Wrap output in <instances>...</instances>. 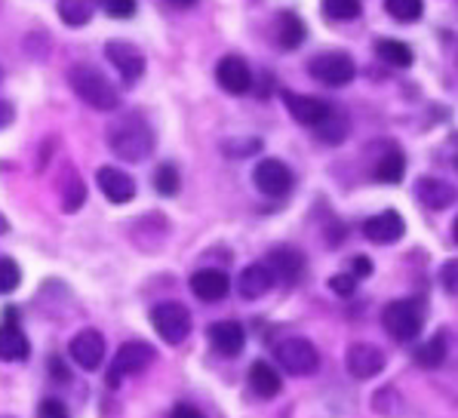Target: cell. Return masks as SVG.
<instances>
[{"label":"cell","instance_id":"6da1fadb","mask_svg":"<svg viewBox=\"0 0 458 418\" xmlns=\"http://www.w3.org/2000/svg\"><path fill=\"white\" fill-rule=\"evenodd\" d=\"M108 148L126 163H142L154 151V132L139 115H123L108 126Z\"/></svg>","mask_w":458,"mask_h":418},{"label":"cell","instance_id":"7a4b0ae2","mask_svg":"<svg viewBox=\"0 0 458 418\" xmlns=\"http://www.w3.org/2000/svg\"><path fill=\"white\" fill-rule=\"evenodd\" d=\"M68 81H72V90L89 105V108L114 111L117 105H121L117 87L108 81V74H102V71L93 65H74L72 74H68Z\"/></svg>","mask_w":458,"mask_h":418},{"label":"cell","instance_id":"3957f363","mask_svg":"<svg viewBox=\"0 0 458 418\" xmlns=\"http://www.w3.org/2000/svg\"><path fill=\"white\" fill-rule=\"evenodd\" d=\"M382 326L394 342H412V338H419L421 326H425V311L412 299L391 302L382 311Z\"/></svg>","mask_w":458,"mask_h":418},{"label":"cell","instance_id":"277c9868","mask_svg":"<svg viewBox=\"0 0 458 418\" xmlns=\"http://www.w3.org/2000/svg\"><path fill=\"white\" fill-rule=\"evenodd\" d=\"M151 326L166 345H182L191 332V311L182 302H160L151 311Z\"/></svg>","mask_w":458,"mask_h":418},{"label":"cell","instance_id":"5b68a950","mask_svg":"<svg viewBox=\"0 0 458 418\" xmlns=\"http://www.w3.org/2000/svg\"><path fill=\"white\" fill-rule=\"evenodd\" d=\"M157 351L148 342H123L114 354V363L108 370V388H121L126 375H139L154 363Z\"/></svg>","mask_w":458,"mask_h":418},{"label":"cell","instance_id":"8992f818","mask_svg":"<svg viewBox=\"0 0 458 418\" xmlns=\"http://www.w3.org/2000/svg\"><path fill=\"white\" fill-rule=\"evenodd\" d=\"M274 357H277V363L284 366L290 375H311L317 372V366H320V354L308 338H284V342L274 348Z\"/></svg>","mask_w":458,"mask_h":418},{"label":"cell","instance_id":"52a82bcc","mask_svg":"<svg viewBox=\"0 0 458 418\" xmlns=\"http://www.w3.org/2000/svg\"><path fill=\"white\" fill-rule=\"evenodd\" d=\"M308 71H311L314 81H320L323 87H344V83L354 81L357 65L348 53H320L308 62Z\"/></svg>","mask_w":458,"mask_h":418},{"label":"cell","instance_id":"ba28073f","mask_svg":"<svg viewBox=\"0 0 458 418\" xmlns=\"http://www.w3.org/2000/svg\"><path fill=\"white\" fill-rule=\"evenodd\" d=\"M31 354V342L19 326V311L6 308L4 323H0V360L4 363H25Z\"/></svg>","mask_w":458,"mask_h":418},{"label":"cell","instance_id":"9c48e42d","mask_svg":"<svg viewBox=\"0 0 458 418\" xmlns=\"http://www.w3.org/2000/svg\"><path fill=\"white\" fill-rule=\"evenodd\" d=\"M252 182L256 188L267 197H286L293 191V173L284 160L277 158H265L259 160V166L252 169Z\"/></svg>","mask_w":458,"mask_h":418},{"label":"cell","instance_id":"30bf717a","mask_svg":"<svg viewBox=\"0 0 458 418\" xmlns=\"http://www.w3.org/2000/svg\"><path fill=\"white\" fill-rule=\"evenodd\" d=\"M68 354L83 372H96L105 363V338L98 329H81L68 345Z\"/></svg>","mask_w":458,"mask_h":418},{"label":"cell","instance_id":"8fae6325","mask_svg":"<svg viewBox=\"0 0 458 418\" xmlns=\"http://www.w3.org/2000/svg\"><path fill=\"white\" fill-rule=\"evenodd\" d=\"M105 55H108V62L121 71V77L126 83H136L139 77L145 74V55L142 49L136 44H130V40H111L108 47H105Z\"/></svg>","mask_w":458,"mask_h":418},{"label":"cell","instance_id":"7c38bea8","mask_svg":"<svg viewBox=\"0 0 458 418\" xmlns=\"http://www.w3.org/2000/svg\"><path fill=\"white\" fill-rule=\"evenodd\" d=\"M344 366L354 379H376L385 370V351L369 342H357L344 354Z\"/></svg>","mask_w":458,"mask_h":418},{"label":"cell","instance_id":"4fadbf2b","mask_svg":"<svg viewBox=\"0 0 458 418\" xmlns=\"http://www.w3.org/2000/svg\"><path fill=\"white\" fill-rule=\"evenodd\" d=\"M406 225H403V216H400L397 209H385L378 212V216L366 218L363 222V234L369 243H378V246H391L397 243L400 237H403Z\"/></svg>","mask_w":458,"mask_h":418},{"label":"cell","instance_id":"5bb4252c","mask_svg":"<svg viewBox=\"0 0 458 418\" xmlns=\"http://www.w3.org/2000/svg\"><path fill=\"white\" fill-rule=\"evenodd\" d=\"M216 81L225 93L243 96V93H250V87H252V71L241 55H225L216 68Z\"/></svg>","mask_w":458,"mask_h":418},{"label":"cell","instance_id":"9a60e30c","mask_svg":"<svg viewBox=\"0 0 458 418\" xmlns=\"http://www.w3.org/2000/svg\"><path fill=\"white\" fill-rule=\"evenodd\" d=\"M98 191L108 197L111 203H130L136 197V182L130 173H123L121 166H102L96 173Z\"/></svg>","mask_w":458,"mask_h":418},{"label":"cell","instance_id":"2e32d148","mask_svg":"<svg viewBox=\"0 0 458 418\" xmlns=\"http://www.w3.org/2000/svg\"><path fill=\"white\" fill-rule=\"evenodd\" d=\"M284 102H286V111H290L301 126H317L320 120H327L333 115V108H329L323 98H314V96L284 93Z\"/></svg>","mask_w":458,"mask_h":418},{"label":"cell","instance_id":"e0dca14e","mask_svg":"<svg viewBox=\"0 0 458 418\" xmlns=\"http://www.w3.org/2000/svg\"><path fill=\"white\" fill-rule=\"evenodd\" d=\"M231 289V280L225 271L218 268H200V271L191 274V293L200 302H222Z\"/></svg>","mask_w":458,"mask_h":418},{"label":"cell","instance_id":"ac0fdd59","mask_svg":"<svg viewBox=\"0 0 458 418\" xmlns=\"http://www.w3.org/2000/svg\"><path fill=\"white\" fill-rule=\"evenodd\" d=\"M209 345L222 354V357H237L246 345V332L237 320H218L209 326Z\"/></svg>","mask_w":458,"mask_h":418},{"label":"cell","instance_id":"d6986e66","mask_svg":"<svg viewBox=\"0 0 458 418\" xmlns=\"http://www.w3.org/2000/svg\"><path fill=\"white\" fill-rule=\"evenodd\" d=\"M267 268H271L274 280H284V283H295L305 271V256L293 246H277V250L267 252Z\"/></svg>","mask_w":458,"mask_h":418},{"label":"cell","instance_id":"ffe728a7","mask_svg":"<svg viewBox=\"0 0 458 418\" xmlns=\"http://www.w3.org/2000/svg\"><path fill=\"white\" fill-rule=\"evenodd\" d=\"M271 286H274V274L265 261H256V265L243 268L241 280H237V289H241V295L246 302L262 299V295L271 293Z\"/></svg>","mask_w":458,"mask_h":418},{"label":"cell","instance_id":"44dd1931","mask_svg":"<svg viewBox=\"0 0 458 418\" xmlns=\"http://www.w3.org/2000/svg\"><path fill=\"white\" fill-rule=\"evenodd\" d=\"M415 194H419V200L425 203L428 209H446L455 203V188L449 185V182L443 179H419V185H415Z\"/></svg>","mask_w":458,"mask_h":418},{"label":"cell","instance_id":"7402d4cb","mask_svg":"<svg viewBox=\"0 0 458 418\" xmlns=\"http://www.w3.org/2000/svg\"><path fill=\"white\" fill-rule=\"evenodd\" d=\"M250 388L259 397L271 400V397H277L280 391H284V381H280V372L274 370L271 363H265V360H256V363L250 366Z\"/></svg>","mask_w":458,"mask_h":418},{"label":"cell","instance_id":"603a6c76","mask_svg":"<svg viewBox=\"0 0 458 418\" xmlns=\"http://www.w3.org/2000/svg\"><path fill=\"white\" fill-rule=\"evenodd\" d=\"M98 6H102V0H59V16L65 25L83 28L96 16Z\"/></svg>","mask_w":458,"mask_h":418},{"label":"cell","instance_id":"cb8c5ba5","mask_svg":"<svg viewBox=\"0 0 458 418\" xmlns=\"http://www.w3.org/2000/svg\"><path fill=\"white\" fill-rule=\"evenodd\" d=\"M446 354H449L446 336H443V332H437L434 338H428L425 345H419V348H415L412 357H415V363H419L421 370H437V366H443Z\"/></svg>","mask_w":458,"mask_h":418},{"label":"cell","instance_id":"d4e9b609","mask_svg":"<svg viewBox=\"0 0 458 418\" xmlns=\"http://www.w3.org/2000/svg\"><path fill=\"white\" fill-rule=\"evenodd\" d=\"M376 55L382 62H387L391 68H410L412 65V49L403 44V40H376Z\"/></svg>","mask_w":458,"mask_h":418},{"label":"cell","instance_id":"484cf974","mask_svg":"<svg viewBox=\"0 0 458 418\" xmlns=\"http://www.w3.org/2000/svg\"><path fill=\"white\" fill-rule=\"evenodd\" d=\"M403 173H406V160H403V154L394 151V148L385 158H378L376 169H372V175H376L378 182H385V185H397V182L403 179Z\"/></svg>","mask_w":458,"mask_h":418},{"label":"cell","instance_id":"4316f807","mask_svg":"<svg viewBox=\"0 0 458 418\" xmlns=\"http://www.w3.org/2000/svg\"><path fill=\"white\" fill-rule=\"evenodd\" d=\"M301 40H305V25H301V19L295 16V13H284V16L277 19V44L284 49H295V47H301Z\"/></svg>","mask_w":458,"mask_h":418},{"label":"cell","instance_id":"83f0119b","mask_svg":"<svg viewBox=\"0 0 458 418\" xmlns=\"http://www.w3.org/2000/svg\"><path fill=\"white\" fill-rule=\"evenodd\" d=\"M323 16L333 19V22H354L363 13L360 0H323Z\"/></svg>","mask_w":458,"mask_h":418},{"label":"cell","instance_id":"f1b7e54d","mask_svg":"<svg viewBox=\"0 0 458 418\" xmlns=\"http://www.w3.org/2000/svg\"><path fill=\"white\" fill-rule=\"evenodd\" d=\"M385 10L397 22H419L421 13H425V4L421 0H385Z\"/></svg>","mask_w":458,"mask_h":418},{"label":"cell","instance_id":"f546056e","mask_svg":"<svg viewBox=\"0 0 458 418\" xmlns=\"http://www.w3.org/2000/svg\"><path fill=\"white\" fill-rule=\"evenodd\" d=\"M314 130H317V136L327 141V145H338V141H344V136H348V120L333 111V115H329L327 120H320Z\"/></svg>","mask_w":458,"mask_h":418},{"label":"cell","instance_id":"4dcf8cb0","mask_svg":"<svg viewBox=\"0 0 458 418\" xmlns=\"http://www.w3.org/2000/svg\"><path fill=\"white\" fill-rule=\"evenodd\" d=\"M179 185H182L179 169H175L173 163H164V166H157V173H154V188H157V194L173 197V194H179Z\"/></svg>","mask_w":458,"mask_h":418},{"label":"cell","instance_id":"1f68e13d","mask_svg":"<svg viewBox=\"0 0 458 418\" xmlns=\"http://www.w3.org/2000/svg\"><path fill=\"white\" fill-rule=\"evenodd\" d=\"M83 197H87V191H83V182L81 175L72 173L65 179V188H62V207H65V212H74L83 207Z\"/></svg>","mask_w":458,"mask_h":418},{"label":"cell","instance_id":"d6a6232c","mask_svg":"<svg viewBox=\"0 0 458 418\" xmlns=\"http://www.w3.org/2000/svg\"><path fill=\"white\" fill-rule=\"evenodd\" d=\"M19 283H22V268L16 265V259L0 256V295H10Z\"/></svg>","mask_w":458,"mask_h":418},{"label":"cell","instance_id":"836d02e7","mask_svg":"<svg viewBox=\"0 0 458 418\" xmlns=\"http://www.w3.org/2000/svg\"><path fill=\"white\" fill-rule=\"evenodd\" d=\"M102 10L108 13L111 19H132L139 10L136 0H102Z\"/></svg>","mask_w":458,"mask_h":418},{"label":"cell","instance_id":"e575fe53","mask_svg":"<svg viewBox=\"0 0 458 418\" xmlns=\"http://www.w3.org/2000/svg\"><path fill=\"white\" fill-rule=\"evenodd\" d=\"M329 289L335 295H342V299H348V295L357 293V277L354 274H335V277H329Z\"/></svg>","mask_w":458,"mask_h":418},{"label":"cell","instance_id":"d590c367","mask_svg":"<svg viewBox=\"0 0 458 418\" xmlns=\"http://www.w3.org/2000/svg\"><path fill=\"white\" fill-rule=\"evenodd\" d=\"M38 418H72V415H68L65 403L55 400V397H47V400H40V406H38Z\"/></svg>","mask_w":458,"mask_h":418},{"label":"cell","instance_id":"8d00e7d4","mask_svg":"<svg viewBox=\"0 0 458 418\" xmlns=\"http://www.w3.org/2000/svg\"><path fill=\"white\" fill-rule=\"evenodd\" d=\"M440 283L449 295H458V259H449L446 265L440 268Z\"/></svg>","mask_w":458,"mask_h":418},{"label":"cell","instance_id":"74e56055","mask_svg":"<svg viewBox=\"0 0 458 418\" xmlns=\"http://www.w3.org/2000/svg\"><path fill=\"white\" fill-rule=\"evenodd\" d=\"M351 274H354L357 280L369 277V274H372V261L366 259V256H354V259H351Z\"/></svg>","mask_w":458,"mask_h":418},{"label":"cell","instance_id":"f35d334b","mask_svg":"<svg viewBox=\"0 0 458 418\" xmlns=\"http://www.w3.org/2000/svg\"><path fill=\"white\" fill-rule=\"evenodd\" d=\"M169 418H207V415H203L197 406H191V403H175Z\"/></svg>","mask_w":458,"mask_h":418},{"label":"cell","instance_id":"ab89813d","mask_svg":"<svg viewBox=\"0 0 458 418\" xmlns=\"http://www.w3.org/2000/svg\"><path fill=\"white\" fill-rule=\"evenodd\" d=\"M13 117H16V108H13L10 102H4V98H0V130H6V126L13 124Z\"/></svg>","mask_w":458,"mask_h":418},{"label":"cell","instance_id":"60d3db41","mask_svg":"<svg viewBox=\"0 0 458 418\" xmlns=\"http://www.w3.org/2000/svg\"><path fill=\"white\" fill-rule=\"evenodd\" d=\"M6 231H10V222H6V216L0 212V234H6Z\"/></svg>","mask_w":458,"mask_h":418},{"label":"cell","instance_id":"b9f144b4","mask_svg":"<svg viewBox=\"0 0 458 418\" xmlns=\"http://www.w3.org/2000/svg\"><path fill=\"white\" fill-rule=\"evenodd\" d=\"M169 4H175V6H191L194 0H169Z\"/></svg>","mask_w":458,"mask_h":418},{"label":"cell","instance_id":"7bdbcfd3","mask_svg":"<svg viewBox=\"0 0 458 418\" xmlns=\"http://www.w3.org/2000/svg\"><path fill=\"white\" fill-rule=\"evenodd\" d=\"M453 237H455V243H458V216H455V225H453Z\"/></svg>","mask_w":458,"mask_h":418},{"label":"cell","instance_id":"ee69618b","mask_svg":"<svg viewBox=\"0 0 458 418\" xmlns=\"http://www.w3.org/2000/svg\"><path fill=\"white\" fill-rule=\"evenodd\" d=\"M0 418H13V415H0Z\"/></svg>","mask_w":458,"mask_h":418},{"label":"cell","instance_id":"f6af8a7d","mask_svg":"<svg viewBox=\"0 0 458 418\" xmlns=\"http://www.w3.org/2000/svg\"><path fill=\"white\" fill-rule=\"evenodd\" d=\"M0 77H4V74H0Z\"/></svg>","mask_w":458,"mask_h":418}]
</instances>
